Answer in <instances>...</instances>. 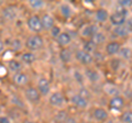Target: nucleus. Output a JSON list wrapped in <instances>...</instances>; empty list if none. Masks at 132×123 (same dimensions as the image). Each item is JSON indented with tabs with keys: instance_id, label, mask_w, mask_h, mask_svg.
Returning <instances> with one entry per match:
<instances>
[{
	"instance_id": "nucleus-18",
	"label": "nucleus",
	"mask_w": 132,
	"mask_h": 123,
	"mask_svg": "<svg viewBox=\"0 0 132 123\" xmlns=\"http://www.w3.org/2000/svg\"><path fill=\"white\" fill-rule=\"evenodd\" d=\"M40 17H41V22H42V25H43V30L45 32H50L52 30V28L56 24L54 17L50 12H43Z\"/></svg>"
},
{
	"instance_id": "nucleus-21",
	"label": "nucleus",
	"mask_w": 132,
	"mask_h": 123,
	"mask_svg": "<svg viewBox=\"0 0 132 123\" xmlns=\"http://www.w3.org/2000/svg\"><path fill=\"white\" fill-rule=\"evenodd\" d=\"M102 90H104V92L108 97H110V98L119 96V95H122L121 88L119 87L118 85L113 84V83H107V84H105L104 86H102Z\"/></svg>"
},
{
	"instance_id": "nucleus-6",
	"label": "nucleus",
	"mask_w": 132,
	"mask_h": 123,
	"mask_svg": "<svg viewBox=\"0 0 132 123\" xmlns=\"http://www.w3.org/2000/svg\"><path fill=\"white\" fill-rule=\"evenodd\" d=\"M47 102L52 108H56L59 110V109L64 108L66 99H65V96L63 92L60 91V90H56V91L51 92V95L47 98Z\"/></svg>"
},
{
	"instance_id": "nucleus-29",
	"label": "nucleus",
	"mask_w": 132,
	"mask_h": 123,
	"mask_svg": "<svg viewBox=\"0 0 132 123\" xmlns=\"http://www.w3.org/2000/svg\"><path fill=\"white\" fill-rule=\"evenodd\" d=\"M118 57L123 61H129L132 59V47L131 46H122L118 54Z\"/></svg>"
},
{
	"instance_id": "nucleus-44",
	"label": "nucleus",
	"mask_w": 132,
	"mask_h": 123,
	"mask_svg": "<svg viewBox=\"0 0 132 123\" xmlns=\"http://www.w3.org/2000/svg\"><path fill=\"white\" fill-rule=\"evenodd\" d=\"M5 48H6V44H5V42H3L1 39H0V54L5 51Z\"/></svg>"
},
{
	"instance_id": "nucleus-33",
	"label": "nucleus",
	"mask_w": 132,
	"mask_h": 123,
	"mask_svg": "<svg viewBox=\"0 0 132 123\" xmlns=\"http://www.w3.org/2000/svg\"><path fill=\"white\" fill-rule=\"evenodd\" d=\"M73 79L75 80V83L79 86V87L84 86L85 81H86L84 72H80V71H78V69H75V71L73 72Z\"/></svg>"
},
{
	"instance_id": "nucleus-46",
	"label": "nucleus",
	"mask_w": 132,
	"mask_h": 123,
	"mask_svg": "<svg viewBox=\"0 0 132 123\" xmlns=\"http://www.w3.org/2000/svg\"><path fill=\"white\" fill-rule=\"evenodd\" d=\"M131 45H132V39H131Z\"/></svg>"
},
{
	"instance_id": "nucleus-10",
	"label": "nucleus",
	"mask_w": 132,
	"mask_h": 123,
	"mask_svg": "<svg viewBox=\"0 0 132 123\" xmlns=\"http://www.w3.org/2000/svg\"><path fill=\"white\" fill-rule=\"evenodd\" d=\"M98 31H99V28L97 25V23L89 22L81 27L79 31V35L82 38V40H92Z\"/></svg>"
},
{
	"instance_id": "nucleus-4",
	"label": "nucleus",
	"mask_w": 132,
	"mask_h": 123,
	"mask_svg": "<svg viewBox=\"0 0 132 123\" xmlns=\"http://www.w3.org/2000/svg\"><path fill=\"white\" fill-rule=\"evenodd\" d=\"M74 59H75L77 63H79L82 67H89L93 66V64L95 63L93 54L84 51L82 48H77L74 52Z\"/></svg>"
},
{
	"instance_id": "nucleus-23",
	"label": "nucleus",
	"mask_w": 132,
	"mask_h": 123,
	"mask_svg": "<svg viewBox=\"0 0 132 123\" xmlns=\"http://www.w3.org/2000/svg\"><path fill=\"white\" fill-rule=\"evenodd\" d=\"M23 67H24V65L20 61V59L11 58L7 61V68L12 75L16 73H20V72H23Z\"/></svg>"
},
{
	"instance_id": "nucleus-41",
	"label": "nucleus",
	"mask_w": 132,
	"mask_h": 123,
	"mask_svg": "<svg viewBox=\"0 0 132 123\" xmlns=\"http://www.w3.org/2000/svg\"><path fill=\"white\" fill-rule=\"evenodd\" d=\"M122 96H123V98L127 100H130V101H132V89H128V90H126V91H123L122 92Z\"/></svg>"
},
{
	"instance_id": "nucleus-24",
	"label": "nucleus",
	"mask_w": 132,
	"mask_h": 123,
	"mask_svg": "<svg viewBox=\"0 0 132 123\" xmlns=\"http://www.w3.org/2000/svg\"><path fill=\"white\" fill-rule=\"evenodd\" d=\"M59 58L63 64H69L74 59V52H72L71 48H68V47L60 48Z\"/></svg>"
},
{
	"instance_id": "nucleus-37",
	"label": "nucleus",
	"mask_w": 132,
	"mask_h": 123,
	"mask_svg": "<svg viewBox=\"0 0 132 123\" xmlns=\"http://www.w3.org/2000/svg\"><path fill=\"white\" fill-rule=\"evenodd\" d=\"M93 57H94V60L95 61H102V60H105L106 54H105V52H101L98 48V50L93 54Z\"/></svg>"
},
{
	"instance_id": "nucleus-7",
	"label": "nucleus",
	"mask_w": 132,
	"mask_h": 123,
	"mask_svg": "<svg viewBox=\"0 0 132 123\" xmlns=\"http://www.w3.org/2000/svg\"><path fill=\"white\" fill-rule=\"evenodd\" d=\"M90 118L97 123H105L107 120H109V112L102 107H94L90 109Z\"/></svg>"
},
{
	"instance_id": "nucleus-40",
	"label": "nucleus",
	"mask_w": 132,
	"mask_h": 123,
	"mask_svg": "<svg viewBox=\"0 0 132 123\" xmlns=\"http://www.w3.org/2000/svg\"><path fill=\"white\" fill-rule=\"evenodd\" d=\"M125 27L128 29V31H129V33L132 34V17H129L127 19V21L125 23Z\"/></svg>"
},
{
	"instance_id": "nucleus-38",
	"label": "nucleus",
	"mask_w": 132,
	"mask_h": 123,
	"mask_svg": "<svg viewBox=\"0 0 132 123\" xmlns=\"http://www.w3.org/2000/svg\"><path fill=\"white\" fill-rule=\"evenodd\" d=\"M117 5L118 7L129 10V8L132 7V0H119V1H117Z\"/></svg>"
},
{
	"instance_id": "nucleus-43",
	"label": "nucleus",
	"mask_w": 132,
	"mask_h": 123,
	"mask_svg": "<svg viewBox=\"0 0 132 123\" xmlns=\"http://www.w3.org/2000/svg\"><path fill=\"white\" fill-rule=\"evenodd\" d=\"M20 123H38V122H36L35 120H33V119H31V118L26 117V118H22L21 119Z\"/></svg>"
},
{
	"instance_id": "nucleus-3",
	"label": "nucleus",
	"mask_w": 132,
	"mask_h": 123,
	"mask_svg": "<svg viewBox=\"0 0 132 123\" xmlns=\"http://www.w3.org/2000/svg\"><path fill=\"white\" fill-rule=\"evenodd\" d=\"M22 96L24 100L29 102L30 104H38L42 100V95L40 93L38 88L33 85H29L26 88H23Z\"/></svg>"
},
{
	"instance_id": "nucleus-1",
	"label": "nucleus",
	"mask_w": 132,
	"mask_h": 123,
	"mask_svg": "<svg viewBox=\"0 0 132 123\" xmlns=\"http://www.w3.org/2000/svg\"><path fill=\"white\" fill-rule=\"evenodd\" d=\"M44 45H45V41L42 34H30L24 41L26 50L33 53L43 50Z\"/></svg>"
},
{
	"instance_id": "nucleus-27",
	"label": "nucleus",
	"mask_w": 132,
	"mask_h": 123,
	"mask_svg": "<svg viewBox=\"0 0 132 123\" xmlns=\"http://www.w3.org/2000/svg\"><path fill=\"white\" fill-rule=\"evenodd\" d=\"M112 34L118 39H127L129 38V31L125 25H120V27H112Z\"/></svg>"
},
{
	"instance_id": "nucleus-14",
	"label": "nucleus",
	"mask_w": 132,
	"mask_h": 123,
	"mask_svg": "<svg viewBox=\"0 0 132 123\" xmlns=\"http://www.w3.org/2000/svg\"><path fill=\"white\" fill-rule=\"evenodd\" d=\"M108 107L110 108V110H112V111L121 112V111H123V109H125V107H126V99L123 98L122 95L109 98Z\"/></svg>"
},
{
	"instance_id": "nucleus-36",
	"label": "nucleus",
	"mask_w": 132,
	"mask_h": 123,
	"mask_svg": "<svg viewBox=\"0 0 132 123\" xmlns=\"http://www.w3.org/2000/svg\"><path fill=\"white\" fill-rule=\"evenodd\" d=\"M62 32H63L62 28L60 25H57V24H55V25L52 28V30L48 32V33H50V36H51L53 40H56L60 36V34L62 33Z\"/></svg>"
},
{
	"instance_id": "nucleus-31",
	"label": "nucleus",
	"mask_w": 132,
	"mask_h": 123,
	"mask_svg": "<svg viewBox=\"0 0 132 123\" xmlns=\"http://www.w3.org/2000/svg\"><path fill=\"white\" fill-rule=\"evenodd\" d=\"M92 40L97 44L98 47L101 46V45H106L107 42H108V41H107V40H108V39H107V34L105 33L104 31H100V30H99L97 33L95 34V36Z\"/></svg>"
},
{
	"instance_id": "nucleus-17",
	"label": "nucleus",
	"mask_w": 132,
	"mask_h": 123,
	"mask_svg": "<svg viewBox=\"0 0 132 123\" xmlns=\"http://www.w3.org/2000/svg\"><path fill=\"white\" fill-rule=\"evenodd\" d=\"M55 42H56V44L59 45L61 48L68 47L69 45L72 44V42H73V35H72V33L69 31L65 30V31L62 32L59 38L55 40Z\"/></svg>"
},
{
	"instance_id": "nucleus-30",
	"label": "nucleus",
	"mask_w": 132,
	"mask_h": 123,
	"mask_svg": "<svg viewBox=\"0 0 132 123\" xmlns=\"http://www.w3.org/2000/svg\"><path fill=\"white\" fill-rule=\"evenodd\" d=\"M27 5L30 9L34 11H39V10H43L46 7V2L44 0H28Z\"/></svg>"
},
{
	"instance_id": "nucleus-22",
	"label": "nucleus",
	"mask_w": 132,
	"mask_h": 123,
	"mask_svg": "<svg viewBox=\"0 0 132 123\" xmlns=\"http://www.w3.org/2000/svg\"><path fill=\"white\" fill-rule=\"evenodd\" d=\"M19 59L24 66H31V65H33L36 61V55H35V53H33V52L24 51L20 54Z\"/></svg>"
},
{
	"instance_id": "nucleus-45",
	"label": "nucleus",
	"mask_w": 132,
	"mask_h": 123,
	"mask_svg": "<svg viewBox=\"0 0 132 123\" xmlns=\"http://www.w3.org/2000/svg\"><path fill=\"white\" fill-rule=\"evenodd\" d=\"M105 123H119L117 120H114V119H109V120H107Z\"/></svg>"
},
{
	"instance_id": "nucleus-15",
	"label": "nucleus",
	"mask_w": 132,
	"mask_h": 123,
	"mask_svg": "<svg viewBox=\"0 0 132 123\" xmlns=\"http://www.w3.org/2000/svg\"><path fill=\"white\" fill-rule=\"evenodd\" d=\"M11 80L16 87L20 88H26L27 86L30 85V77L26 72H20L13 74L11 77Z\"/></svg>"
},
{
	"instance_id": "nucleus-39",
	"label": "nucleus",
	"mask_w": 132,
	"mask_h": 123,
	"mask_svg": "<svg viewBox=\"0 0 132 123\" xmlns=\"http://www.w3.org/2000/svg\"><path fill=\"white\" fill-rule=\"evenodd\" d=\"M0 123H12V119L8 114H0Z\"/></svg>"
},
{
	"instance_id": "nucleus-35",
	"label": "nucleus",
	"mask_w": 132,
	"mask_h": 123,
	"mask_svg": "<svg viewBox=\"0 0 132 123\" xmlns=\"http://www.w3.org/2000/svg\"><path fill=\"white\" fill-rule=\"evenodd\" d=\"M120 121L122 123H132V110H125L120 116Z\"/></svg>"
},
{
	"instance_id": "nucleus-9",
	"label": "nucleus",
	"mask_w": 132,
	"mask_h": 123,
	"mask_svg": "<svg viewBox=\"0 0 132 123\" xmlns=\"http://www.w3.org/2000/svg\"><path fill=\"white\" fill-rule=\"evenodd\" d=\"M122 43L119 42L117 40H112V41H108L107 44L105 45V54L106 56L110 57V58H112V57H117L119 52L122 48Z\"/></svg>"
},
{
	"instance_id": "nucleus-11",
	"label": "nucleus",
	"mask_w": 132,
	"mask_h": 123,
	"mask_svg": "<svg viewBox=\"0 0 132 123\" xmlns=\"http://www.w3.org/2000/svg\"><path fill=\"white\" fill-rule=\"evenodd\" d=\"M69 102L73 107H75L76 109L78 110H87L89 108V104H90V101L85 99L82 96H80L79 93H73V95L69 97Z\"/></svg>"
},
{
	"instance_id": "nucleus-16",
	"label": "nucleus",
	"mask_w": 132,
	"mask_h": 123,
	"mask_svg": "<svg viewBox=\"0 0 132 123\" xmlns=\"http://www.w3.org/2000/svg\"><path fill=\"white\" fill-rule=\"evenodd\" d=\"M9 101L12 106V108H14L19 111H26L27 110V104H26V100H24L23 96H20L18 93H11L9 97Z\"/></svg>"
},
{
	"instance_id": "nucleus-34",
	"label": "nucleus",
	"mask_w": 132,
	"mask_h": 123,
	"mask_svg": "<svg viewBox=\"0 0 132 123\" xmlns=\"http://www.w3.org/2000/svg\"><path fill=\"white\" fill-rule=\"evenodd\" d=\"M77 93H79L80 96H82V97L85 98V99H87V100H89V101L93 99V92L90 91V90H89L87 87H85V86H81V87H79Z\"/></svg>"
},
{
	"instance_id": "nucleus-19",
	"label": "nucleus",
	"mask_w": 132,
	"mask_h": 123,
	"mask_svg": "<svg viewBox=\"0 0 132 123\" xmlns=\"http://www.w3.org/2000/svg\"><path fill=\"white\" fill-rule=\"evenodd\" d=\"M60 15L65 20H69L74 15V9L73 7L67 2H62L57 7Z\"/></svg>"
},
{
	"instance_id": "nucleus-25",
	"label": "nucleus",
	"mask_w": 132,
	"mask_h": 123,
	"mask_svg": "<svg viewBox=\"0 0 132 123\" xmlns=\"http://www.w3.org/2000/svg\"><path fill=\"white\" fill-rule=\"evenodd\" d=\"M68 117H69V113L65 108L59 109L54 114H53L52 122L53 123H64L66 120H67Z\"/></svg>"
},
{
	"instance_id": "nucleus-26",
	"label": "nucleus",
	"mask_w": 132,
	"mask_h": 123,
	"mask_svg": "<svg viewBox=\"0 0 132 123\" xmlns=\"http://www.w3.org/2000/svg\"><path fill=\"white\" fill-rule=\"evenodd\" d=\"M8 46L12 52H21L24 47V42H22V40L19 38H12L8 43Z\"/></svg>"
},
{
	"instance_id": "nucleus-20",
	"label": "nucleus",
	"mask_w": 132,
	"mask_h": 123,
	"mask_svg": "<svg viewBox=\"0 0 132 123\" xmlns=\"http://www.w3.org/2000/svg\"><path fill=\"white\" fill-rule=\"evenodd\" d=\"M109 17H110L109 11L107 9H105V8H98V9H96L95 12H94L95 21H96V23H99V24L108 22L109 21Z\"/></svg>"
},
{
	"instance_id": "nucleus-13",
	"label": "nucleus",
	"mask_w": 132,
	"mask_h": 123,
	"mask_svg": "<svg viewBox=\"0 0 132 123\" xmlns=\"http://www.w3.org/2000/svg\"><path fill=\"white\" fill-rule=\"evenodd\" d=\"M1 13V17L6 20L8 22H14L16 19H18V9H16L15 6H12V5H8L5 6L0 11Z\"/></svg>"
},
{
	"instance_id": "nucleus-5",
	"label": "nucleus",
	"mask_w": 132,
	"mask_h": 123,
	"mask_svg": "<svg viewBox=\"0 0 132 123\" xmlns=\"http://www.w3.org/2000/svg\"><path fill=\"white\" fill-rule=\"evenodd\" d=\"M26 24H27L28 30L32 32V34H41L44 31L42 22H41V17L36 13L29 15L26 21Z\"/></svg>"
},
{
	"instance_id": "nucleus-28",
	"label": "nucleus",
	"mask_w": 132,
	"mask_h": 123,
	"mask_svg": "<svg viewBox=\"0 0 132 123\" xmlns=\"http://www.w3.org/2000/svg\"><path fill=\"white\" fill-rule=\"evenodd\" d=\"M80 48H82V50L86 51V52L90 53V54H94L99 47L97 46V44L95 43L93 40H82Z\"/></svg>"
},
{
	"instance_id": "nucleus-12",
	"label": "nucleus",
	"mask_w": 132,
	"mask_h": 123,
	"mask_svg": "<svg viewBox=\"0 0 132 123\" xmlns=\"http://www.w3.org/2000/svg\"><path fill=\"white\" fill-rule=\"evenodd\" d=\"M35 87L38 88L42 97H48L51 95V83H50V80L46 77L39 76L38 79H36Z\"/></svg>"
},
{
	"instance_id": "nucleus-42",
	"label": "nucleus",
	"mask_w": 132,
	"mask_h": 123,
	"mask_svg": "<svg viewBox=\"0 0 132 123\" xmlns=\"http://www.w3.org/2000/svg\"><path fill=\"white\" fill-rule=\"evenodd\" d=\"M64 123H78V119L74 116H69L67 118V120H66Z\"/></svg>"
},
{
	"instance_id": "nucleus-8",
	"label": "nucleus",
	"mask_w": 132,
	"mask_h": 123,
	"mask_svg": "<svg viewBox=\"0 0 132 123\" xmlns=\"http://www.w3.org/2000/svg\"><path fill=\"white\" fill-rule=\"evenodd\" d=\"M84 75H85L86 80L92 85H99L102 80V76H101L100 72L93 66L85 67L84 68Z\"/></svg>"
},
{
	"instance_id": "nucleus-32",
	"label": "nucleus",
	"mask_w": 132,
	"mask_h": 123,
	"mask_svg": "<svg viewBox=\"0 0 132 123\" xmlns=\"http://www.w3.org/2000/svg\"><path fill=\"white\" fill-rule=\"evenodd\" d=\"M123 66V60H121L119 57H112L109 60V67L112 72L118 73Z\"/></svg>"
},
{
	"instance_id": "nucleus-2",
	"label": "nucleus",
	"mask_w": 132,
	"mask_h": 123,
	"mask_svg": "<svg viewBox=\"0 0 132 123\" xmlns=\"http://www.w3.org/2000/svg\"><path fill=\"white\" fill-rule=\"evenodd\" d=\"M128 18H129V10L119 7L117 10H114L113 12L110 13L109 22L111 23L112 27L125 25V23H126Z\"/></svg>"
}]
</instances>
